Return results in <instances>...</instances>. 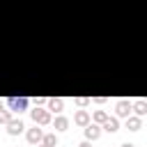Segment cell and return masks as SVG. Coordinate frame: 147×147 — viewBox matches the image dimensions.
<instances>
[{
  "instance_id": "obj_1",
  "label": "cell",
  "mask_w": 147,
  "mask_h": 147,
  "mask_svg": "<svg viewBox=\"0 0 147 147\" xmlns=\"http://www.w3.org/2000/svg\"><path fill=\"white\" fill-rule=\"evenodd\" d=\"M28 103H30L28 96H9V99H7V108H9L11 113H23V110L28 108Z\"/></svg>"
},
{
  "instance_id": "obj_2",
  "label": "cell",
  "mask_w": 147,
  "mask_h": 147,
  "mask_svg": "<svg viewBox=\"0 0 147 147\" xmlns=\"http://www.w3.org/2000/svg\"><path fill=\"white\" fill-rule=\"evenodd\" d=\"M30 115H32L34 124H48L51 122V113L46 108H41V106H34V110H30Z\"/></svg>"
},
{
  "instance_id": "obj_3",
  "label": "cell",
  "mask_w": 147,
  "mask_h": 147,
  "mask_svg": "<svg viewBox=\"0 0 147 147\" xmlns=\"http://www.w3.org/2000/svg\"><path fill=\"white\" fill-rule=\"evenodd\" d=\"M25 138H28V142H30V145H39V142H41V138H44V131L34 124V129H28Z\"/></svg>"
},
{
  "instance_id": "obj_4",
  "label": "cell",
  "mask_w": 147,
  "mask_h": 147,
  "mask_svg": "<svg viewBox=\"0 0 147 147\" xmlns=\"http://www.w3.org/2000/svg\"><path fill=\"white\" fill-rule=\"evenodd\" d=\"M115 113H117V117H129L131 115V101H126V99L117 101L115 103Z\"/></svg>"
},
{
  "instance_id": "obj_5",
  "label": "cell",
  "mask_w": 147,
  "mask_h": 147,
  "mask_svg": "<svg viewBox=\"0 0 147 147\" xmlns=\"http://www.w3.org/2000/svg\"><path fill=\"white\" fill-rule=\"evenodd\" d=\"M23 129H25L23 119H14V117H11V119L7 122V133H9V136H18Z\"/></svg>"
},
{
  "instance_id": "obj_6",
  "label": "cell",
  "mask_w": 147,
  "mask_h": 147,
  "mask_svg": "<svg viewBox=\"0 0 147 147\" xmlns=\"http://www.w3.org/2000/svg\"><path fill=\"white\" fill-rule=\"evenodd\" d=\"M99 136H101V126L94 124V122H90V124L85 126V138H87V140H96Z\"/></svg>"
},
{
  "instance_id": "obj_7",
  "label": "cell",
  "mask_w": 147,
  "mask_h": 147,
  "mask_svg": "<svg viewBox=\"0 0 147 147\" xmlns=\"http://www.w3.org/2000/svg\"><path fill=\"white\" fill-rule=\"evenodd\" d=\"M46 106H48L46 108L48 113H62L64 110V101L62 99H46Z\"/></svg>"
},
{
  "instance_id": "obj_8",
  "label": "cell",
  "mask_w": 147,
  "mask_h": 147,
  "mask_svg": "<svg viewBox=\"0 0 147 147\" xmlns=\"http://www.w3.org/2000/svg\"><path fill=\"white\" fill-rule=\"evenodd\" d=\"M101 129H106L108 133H115V131L119 129V119H117V117H106V119L101 122Z\"/></svg>"
},
{
  "instance_id": "obj_9",
  "label": "cell",
  "mask_w": 147,
  "mask_h": 147,
  "mask_svg": "<svg viewBox=\"0 0 147 147\" xmlns=\"http://www.w3.org/2000/svg\"><path fill=\"white\" fill-rule=\"evenodd\" d=\"M74 122H76L78 126H87V124H90V113H87V110H78V113L74 115Z\"/></svg>"
},
{
  "instance_id": "obj_10",
  "label": "cell",
  "mask_w": 147,
  "mask_h": 147,
  "mask_svg": "<svg viewBox=\"0 0 147 147\" xmlns=\"http://www.w3.org/2000/svg\"><path fill=\"white\" fill-rule=\"evenodd\" d=\"M131 110H133L138 117H142V115L147 113V103H145L142 99H138V101H133V103H131Z\"/></svg>"
},
{
  "instance_id": "obj_11",
  "label": "cell",
  "mask_w": 147,
  "mask_h": 147,
  "mask_svg": "<svg viewBox=\"0 0 147 147\" xmlns=\"http://www.w3.org/2000/svg\"><path fill=\"white\" fill-rule=\"evenodd\" d=\"M126 124H129V129H131V131H140V126H142V119H140L138 115H133V117L129 115V122H126Z\"/></svg>"
},
{
  "instance_id": "obj_12",
  "label": "cell",
  "mask_w": 147,
  "mask_h": 147,
  "mask_svg": "<svg viewBox=\"0 0 147 147\" xmlns=\"http://www.w3.org/2000/svg\"><path fill=\"white\" fill-rule=\"evenodd\" d=\"M41 142H44L46 147H57V136H55V133H44Z\"/></svg>"
},
{
  "instance_id": "obj_13",
  "label": "cell",
  "mask_w": 147,
  "mask_h": 147,
  "mask_svg": "<svg viewBox=\"0 0 147 147\" xmlns=\"http://www.w3.org/2000/svg\"><path fill=\"white\" fill-rule=\"evenodd\" d=\"M67 126H69V119H67L64 115H57V117H55V129H57V131H67Z\"/></svg>"
},
{
  "instance_id": "obj_14",
  "label": "cell",
  "mask_w": 147,
  "mask_h": 147,
  "mask_svg": "<svg viewBox=\"0 0 147 147\" xmlns=\"http://www.w3.org/2000/svg\"><path fill=\"white\" fill-rule=\"evenodd\" d=\"M9 119H11V110H9V108H2V106H0V124H7Z\"/></svg>"
},
{
  "instance_id": "obj_15",
  "label": "cell",
  "mask_w": 147,
  "mask_h": 147,
  "mask_svg": "<svg viewBox=\"0 0 147 147\" xmlns=\"http://www.w3.org/2000/svg\"><path fill=\"white\" fill-rule=\"evenodd\" d=\"M106 117H108V115H106L103 110H96V113H94V124H101Z\"/></svg>"
},
{
  "instance_id": "obj_16",
  "label": "cell",
  "mask_w": 147,
  "mask_h": 147,
  "mask_svg": "<svg viewBox=\"0 0 147 147\" xmlns=\"http://www.w3.org/2000/svg\"><path fill=\"white\" fill-rule=\"evenodd\" d=\"M30 101H32L34 106H44V103H46V99H44V96H34V99H30Z\"/></svg>"
},
{
  "instance_id": "obj_17",
  "label": "cell",
  "mask_w": 147,
  "mask_h": 147,
  "mask_svg": "<svg viewBox=\"0 0 147 147\" xmlns=\"http://www.w3.org/2000/svg\"><path fill=\"white\" fill-rule=\"evenodd\" d=\"M87 101H90L87 96H78V99H76V103H78V106H87Z\"/></svg>"
},
{
  "instance_id": "obj_18",
  "label": "cell",
  "mask_w": 147,
  "mask_h": 147,
  "mask_svg": "<svg viewBox=\"0 0 147 147\" xmlns=\"http://www.w3.org/2000/svg\"><path fill=\"white\" fill-rule=\"evenodd\" d=\"M78 147H92V145H90V140H85V142H80Z\"/></svg>"
},
{
  "instance_id": "obj_19",
  "label": "cell",
  "mask_w": 147,
  "mask_h": 147,
  "mask_svg": "<svg viewBox=\"0 0 147 147\" xmlns=\"http://www.w3.org/2000/svg\"><path fill=\"white\" fill-rule=\"evenodd\" d=\"M122 147H136V145H133V142H124Z\"/></svg>"
},
{
  "instance_id": "obj_20",
  "label": "cell",
  "mask_w": 147,
  "mask_h": 147,
  "mask_svg": "<svg viewBox=\"0 0 147 147\" xmlns=\"http://www.w3.org/2000/svg\"><path fill=\"white\" fill-rule=\"evenodd\" d=\"M34 147H46V145H44V142H39V145H34Z\"/></svg>"
},
{
  "instance_id": "obj_21",
  "label": "cell",
  "mask_w": 147,
  "mask_h": 147,
  "mask_svg": "<svg viewBox=\"0 0 147 147\" xmlns=\"http://www.w3.org/2000/svg\"><path fill=\"white\" fill-rule=\"evenodd\" d=\"M0 106H2V101H0Z\"/></svg>"
}]
</instances>
